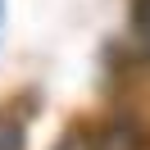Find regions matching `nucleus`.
Returning a JSON list of instances; mask_svg holds the SVG:
<instances>
[{
    "label": "nucleus",
    "mask_w": 150,
    "mask_h": 150,
    "mask_svg": "<svg viewBox=\"0 0 150 150\" xmlns=\"http://www.w3.org/2000/svg\"><path fill=\"white\" fill-rule=\"evenodd\" d=\"M0 150H23V123L14 109H0Z\"/></svg>",
    "instance_id": "nucleus-1"
},
{
    "label": "nucleus",
    "mask_w": 150,
    "mask_h": 150,
    "mask_svg": "<svg viewBox=\"0 0 150 150\" xmlns=\"http://www.w3.org/2000/svg\"><path fill=\"white\" fill-rule=\"evenodd\" d=\"M55 150H100V137H91L86 127H73V132H68V137L59 141Z\"/></svg>",
    "instance_id": "nucleus-2"
},
{
    "label": "nucleus",
    "mask_w": 150,
    "mask_h": 150,
    "mask_svg": "<svg viewBox=\"0 0 150 150\" xmlns=\"http://www.w3.org/2000/svg\"><path fill=\"white\" fill-rule=\"evenodd\" d=\"M132 28H137V37L150 46V0H132Z\"/></svg>",
    "instance_id": "nucleus-3"
}]
</instances>
